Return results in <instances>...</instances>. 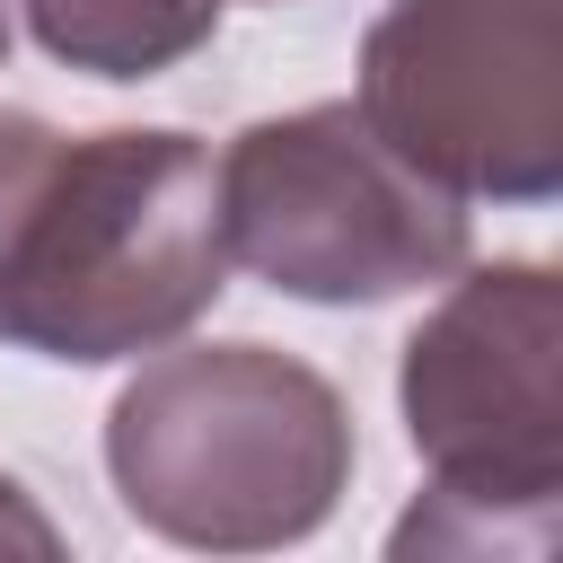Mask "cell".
I'll return each instance as SVG.
<instances>
[{"label": "cell", "instance_id": "cell-1", "mask_svg": "<svg viewBox=\"0 0 563 563\" xmlns=\"http://www.w3.org/2000/svg\"><path fill=\"white\" fill-rule=\"evenodd\" d=\"M229 282L220 185L194 132H53L0 106V343L132 361L176 343Z\"/></svg>", "mask_w": 563, "mask_h": 563}, {"label": "cell", "instance_id": "cell-2", "mask_svg": "<svg viewBox=\"0 0 563 563\" xmlns=\"http://www.w3.org/2000/svg\"><path fill=\"white\" fill-rule=\"evenodd\" d=\"M106 475L123 510L176 545H299L352 484V413L273 343H185L114 396Z\"/></svg>", "mask_w": 563, "mask_h": 563}, {"label": "cell", "instance_id": "cell-3", "mask_svg": "<svg viewBox=\"0 0 563 563\" xmlns=\"http://www.w3.org/2000/svg\"><path fill=\"white\" fill-rule=\"evenodd\" d=\"M563 290L545 264H484L405 343V431L431 493L396 554H545L563 493Z\"/></svg>", "mask_w": 563, "mask_h": 563}, {"label": "cell", "instance_id": "cell-4", "mask_svg": "<svg viewBox=\"0 0 563 563\" xmlns=\"http://www.w3.org/2000/svg\"><path fill=\"white\" fill-rule=\"evenodd\" d=\"M211 185L229 264L317 308L405 299L466 264V202L396 158L361 123V106H299L246 123L220 150Z\"/></svg>", "mask_w": 563, "mask_h": 563}, {"label": "cell", "instance_id": "cell-5", "mask_svg": "<svg viewBox=\"0 0 563 563\" xmlns=\"http://www.w3.org/2000/svg\"><path fill=\"white\" fill-rule=\"evenodd\" d=\"M352 106L457 202H545L563 185V0H387Z\"/></svg>", "mask_w": 563, "mask_h": 563}, {"label": "cell", "instance_id": "cell-6", "mask_svg": "<svg viewBox=\"0 0 563 563\" xmlns=\"http://www.w3.org/2000/svg\"><path fill=\"white\" fill-rule=\"evenodd\" d=\"M35 44L88 79H158L211 44L220 0H18Z\"/></svg>", "mask_w": 563, "mask_h": 563}, {"label": "cell", "instance_id": "cell-7", "mask_svg": "<svg viewBox=\"0 0 563 563\" xmlns=\"http://www.w3.org/2000/svg\"><path fill=\"white\" fill-rule=\"evenodd\" d=\"M0 554H62V528L0 475Z\"/></svg>", "mask_w": 563, "mask_h": 563}, {"label": "cell", "instance_id": "cell-8", "mask_svg": "<svg viewBox=\"0 0 563 563\" xmlns=\"http://www.w3.org/2000/svg\"><path fill=\"white\" fill-rule=\"evenodd\" d=\"M0 53H9V9H0Z\"/></svg>", "mask_w": 563, "mask_h": 563}]
</instances>
